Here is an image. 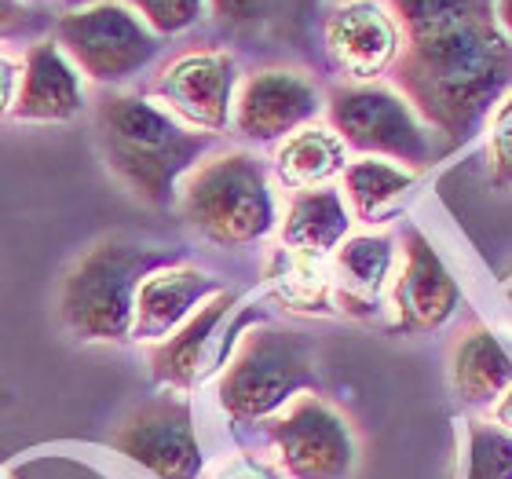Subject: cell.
<instances>
[{
    "label": "cell",
    "mask_w": 512,
    "mask_h": 479,
    "mask_svg": "<svg viewBox=\"0 0 512 479\" xmlns=\"http://www.w3.org/2000/svg\"><path fill=\"white\" fill-rule=\"evenodd\" d=\"M406 30L399 85L447 136H465L512 70L491 0H392Z\"/></svg>",
    "instance_id": "obj_1"
},
{
    "label": "cell",
    "mask_w": 512,
    "mask_h": 479,
    "mask_svg": "<svg viewBox=\"0 0 512 479\" xmlns=\"http://www.w3.org/2000/svg\"><path fill=\"white\" fill-rule=\"evenodd\" d=\"M96 136L103 161L128 191L150 205H165L176 180L191 169L209 139L139 96H103L96 107Z\"/></svg>",
    "instance_id": "obj_2"
},
{
    "label": "cell",
    "mask_w": 512,
    "mask_h": 479,
    "mask_svg": "<svg viewBox=\"0 0 512 479\" xmlns=\"http://www.w3.org/2000/svg\"><path fill=\"white\" fill-rule=\"evenodd\" d=\"M169 264V253L128 238H103L77 256L59 282V322L77 341L132 337L136 293L150 271Z\"/></svg>",
    "instance_id": "obj_3"
},
{
    "label": "cell",
    "mask_w": 512,
    "mask_h": 479,
    "mask_svg": "<svg viewBox=\"0 0 512 479\" xmlns=\"http://www.w3.org/2000/svg\"><path fill=\"white\" fill-rule=\"evenodd\" d=\"M183 216L216 245H246L275 224V198L260 161L249 154H220L191 172L183 187Z\"/></svg>",
    "instance_id": "obj_4"
},
{
    "label": "cell",
    "mask_w": 512,
    "mask_h": 479,
    "mask_svg": "<svg viewBox=\"0 0 512 479\" xmlns=\"http://www.w3.org/2000/svg\"><path fill=\"white\" fill-rule=\"evenodd\" d=\"M311 381V348L300 333L256 330L238 344L220 381V403L235 421L275 414Z\"/></svg>",
    "instance_id": "obj_5"
},
{
    "label": "cell",
    "mask_w": 512,
    "mask_h": 479,
    "mask_svg": "<svg viewBox=\"0 0 512 479\" xmlns=\"http://www.w3.org/2000/svg\"><path fill=\"white\" fill-rule=\"evenodd\" d=\"M59 41L92 81H125L154 59L158 41L121 4L74 11L59 22Z\"/></svg>",
    "instance_id": "obj_6"
},
{
    "label": "cell",
    "mask_w": 512,
    "mask_h": 479,
    "mask_svg": "<svg viewBox=\"0 0 512 479\" xmlns=\"http://www.w3.org/2000/svg\"><path fill=\"white\" fill-rule=\"evenodd\" d=\"M271 443L293 479H344L355 465V439L344 417L315 395L289 399L271 425Z\"/></svg>",
    "instance_id": "obj_7"
},
{
    "label": "cell",
    "mask_w": 512,
    "mask_h": 479,
    "mask_svg": "<svg viewBox=\"0 0 512 479\" xmlns=\"http://www.w3.org/2000/svg\"><path fill=\"white\" fill-rule=\"evenodd\" d=\"M330 118L337 136L355 150L410 165L428 158L425 132L417 125L414 110L388 88H341L330 103Z\"/></svg>",
    "instance_id": "obj_8"
},
{
    "label": "cell",
    "mask_w": 512,
    "mask_h": 479,
    "mask_svg": "<svg viewBox=\"0 0 512 479\" xmlns=\"http://www.w3.org/2000/svg\"><path fill=\"white\" fill-rule=\"evenodd\" d=\"M110 443L158 479H194L202 472V447L194 436L191 410L176 399H158L132 410Z\"/></svg>",
    "instance_id": "obj_9"
},
{
    "label": "cell",
    "mask_w": 512,
    "mask_h": 479,
    "mask_svg": "<svg viewBox=\"0 0 512 479\" xmlns=\"http://www.w3.org/2000/svg\"><path fill=\"white\" fill-rule=\"evenodd\" d=\"M235 63L224 52H191L158 77V96L172 114L198 128H224L231 114Z\"/></svg>",
    "instance_id": "obj_10"
},
{
    "label": "cell",
    "mask_w": 512,
    "mask_h": 479,
    "mask_svg": "<svg viewBox=\"0 0 512 479\" xmlns=\"http://www.w3.org/2000/svg\"><path fill=\"white\" fill-rule=\"evenodd\" d=\"M216 297V282L194 267H158L143 278L136 293V319L132 337L143 344L169 341L183 322L191 319L198 304Z\"/></svg>",
    "instance_id": "obj_11"
},
{
    "label": "cell",
    "mask_w": 512,
    "mask_h": 479,
    "mask_svg": "<svg viewBox=\"0 0 512 479\" xmlns=\"http://www.w3.org/2000/svg\"><path fill=\"white\" fill-rule=\"evenodd\" d=\"M319 110V96L308 77L293 70H264L253 74L238 96V128L249 139H278Z\"/></svg>",
    "instance_id": "obj_12"
},
{
    "label": "cell",
    "mask_w": 512,
    "mask_h": 479,
    "mask_svg": "<svg viewBox=\"0 0 512 479\" xmlns=\"http://www.w3.org/2000/svg\"><path fill=\"white\" fill-rule=\"evenodd\" d=\"M458 304V286L436 249L425 238L410 231L406 235V264L395 282V308H399V330L425 333L436 330Z\"/></svg>",
    "instance_id": "obj_13"
},
{
    "label": "cell",
    "mask_w": 512,
    "mask_h": 479,
    "mask_svg": "<svg viewBox=\"0 0 512 479\" xmlns=\"http://www.w3.org/2000/svg\"><path fill=\"white\" fill-rule=\"evenodd\" d=\"M326 41L333 59L352 77H377L399 52V30L395 19L370 0L344 4L326 22Z\"/></svg>",
    "instance_id": "obj_14"
},
{
    "label": "cell",
    "mask_w": 512,
    "mask_h": 479,
    "mask_svg": "<svg viewBox=\"0 0 512 479\" xmlns=\"http://www.w3.org/2000/svg\"><path fill=\"white\" fill-rule=\"evenodd\" d=\"M81 110V81L55 44H37L26 55L15 96V118L22 121H70Z\"/></svg>",
    "instance_id": "obj_15"
},
{
    "label": "cell",
    "mask_w": 512,
    "mask_h": 479,
    "mask_svg": "<svg viewBox=\"0 0 512 479\" xmlns=\"http://www.w3.org/2000/svg\"><path fill=\"white\" fill-rule=\"evenodd\" d=\"M231 304H235V293H216L213 300H205L202 308L172 333L169 341L158 344V352H154V377L161 384H169V388L194 384V377L205 366V352H209L213 330L220 326V319L227 315Z\"/></svg>",
    "instance_id": "obj_16"
},
{
    "label": "cell",
    "mask_w": 512,
    "mask_h": 479,
    "mask_svg": "<svg viewBox=\"0 0 512 479\" xmlns=\"http://www.w3.org/2000/svg\"><path fill=\"white\" fill-rule=\"evenodd\" d=\"M344 235H348V209H344L337 191H330V187H311V191H300L289 202L286 224H282V242L293 253H304V256L333 253Z\"/></svg>",
    "instance_id": "obj_17"
},
{
    "label": "cell",
    "mask_w": 512,
    "mask_h": 479,
    "mask_svg": "<svg viewBox=\"0 0 512 479\" xmlns=\"http://www.w3.org/2000/svg\"><path fill=\"white\" fill-rule=\"evenodd\" d=\"M454 384L472 403H491L512 388V359L491 330H472L454 352Z\"/></svg>",
    "instance_id": "obj_18"
},
{
    "label": "cell",
    "mask_w": 512,
    "mask_h": 479,
    "mask_svg": "<svg viewBox=\"0 0 512 479\" xmlns=\"http://www.w3.org/2000/svg\"><path fill=\"white\" fill-rule=\"evenodd\" d=\"M344 169V143L326 128H304L278 150V176L289 187L311 191Z\"/></svg>",
    "instance_id": "obj_19"
},
{
    "label": "cell",
    "mask_w": 512,
    "mask_h": 479,
    "mask_svg": "<svg viewBox=\"0 0 512 479\" xmlns=\"http://www.w3.org/2000/svg\"><path fill=\"white\" fill-rule=\"evenodd\" d=\"M414 183V176L392 161H355L352 169H344V191L352 198L355 213L363 216V220H374L381 216L388 205L399 198Z\"/></svg>",
    "instance_id": "obj_20"
},
{
    "label": "cell",
    "mask_w": 512,
    "mask_h": 479,
    "mask_svg": "<svg viewBox=\"0 0 512 479\" xmlns=\"http://www.w3.org/2000/svg\"><path fill=\"white\" fill-rule=\"evenodd\" d=\"M392 267V242L381 235H359L337 249V275L344 289L355 297H374L381 293L384 278Z\"/></svg>",
    "instance_id": "obj_21"
},
{
    "label": "cell",
    "mask_w": 512,
    "mask_h": 479,
    "mask_svg": "<svg viewBox=\"0 0 512 479\" xmlns=\"http://www.w3.org/2000/svg\"><path fill=\"white\" fill-rule=\"evenodd\" d=\"M469 479H512V436L498 428H472Z\"/></svg>",
    "instance_id": "obj_22"
},
{
    "label": "cell",
    "mask_w": 512,
    "mask_h": 479,
    "mask_svg": "<svg viewBox=\"0 0 512 479\" xmlns=\"http://www.w3.org/2000/svg\"><path fill=\"white\" fill-rule=\"evenodd\" d=\"M128 4L158 33H180L202 15V0H128Z\"/></svg>",
    "instance_id": "obj_23"
},
{
    "label": "cell",
    "mask_w": 512,
    "mask_h": 479,
    "mask_svg": "<svg viewBox=\"0 0 512 479\" xmlns=\"http://www.w3.org/2000/svg\"><path fill=\"white\" fill-rule=\"evenodd\" d=\"M491 158H494V180L512 183V125H502L494 132Z\"/></svg>",
    "instance_id": "obj_24"
},
{
    "label": "cell",
    "mask_w": 512,
    "mask_h": 479,
    "mask_svg": "<svg viewBox=\"0 0 512 479\" xmlns=\"http://www.w3.org/2000/svg\"><path fill=\"white\" fill-rule=\"evenodd\" d=\"M213 8L231 26H246V22L260 19V0H213Z\"/></svg>",
    "instance_id": "obj_25"
},
{
    "label": "cell",
    "mask_w": 512,
    "mask_h": 479,
    "mask_svg": "<svg viewBox=\"0 0 512 479\" xmlns=\"http://www.w3.org/2000/svg\"><path fill=\"white\" fill-rule=\"evenodd\" d=\"M216 479H271L264 469H256L253 461L246 458H235V461H227L224 469L216 472Z\"/></svg>",
    "instance_id": "obj_26"
},
{
    "label": "cell",
    "mask_w": 512,
    "mask_h": 479,
    "mask_svg": "<svg viewBox=\"0 0 512 479\" xmlns=\"http://www.w3.org/2000/svg\"><path fill=\"white\" fill-rule=\"evenodd\" d=\"M26 22V8L19 0H0V30H19Z\"/></svg>",
    "instance_id": "obj_27"
},
{
    "label": "cell",
    "mask_w": 512,
    "mask_h": 479,
    "mask_svg": "<svg viewBox=\"0 0 512 479\" xmlns=\"http://www.w3.org/2000/svg\"><path fill=\"white\" fill-rule=\"evenodd\" d=\"M15 66L8 59H0V114L11 107V96H15Z\"/></svg>",
    "instance_id": "obj_28"
},
{
    "label": "cell",
    "mask_w": 512,
    "mask_h": 479,
    "mask_svg": "<svg viewBox=\"0 0 512 479\" xmlns=\"http://www.w3.org/2000/svg\"><path fill=\"white\" fill-rule=\"evenodd\" d=\"M494 15H498L505 37H512V0H494Z\"/></svg>",
    "instance_id": "obj_29"
},
{
    "label": "cell",
    "mask_w": 512,
    "mask_h": 479,
    "mask_svg": "<svg viewBox=\"0 0 512 479\" xmlns=\"http://www.w3.org/2000/svg\"><path fill=\"white\" fill-rule=\"evenodd\" d=\"M498 421L512 432V388L502 395V403H498Z\"/></svg>",
    "instance_id": "obj_30"
},
{
    "label": "cell",
    "mask_w": 512,
    "mask_h": 479,
    "mask_svg": "<svg viewBox=\"0 0 512 479\" xmlns=\"http://www.w3.org/2000/svg\"><path fill=\"white\" fill-rule=\"evenodd\" d=\"M70 4H88V0H70Z\"/></svg>",
    "instance_id": "obj_31"
},
{
    "label": "cell",
    "mask_w": 512,
    "mask_h": 479,
    "mask_svg": "<svg viewBox=\"0 0 512 479\" xmlns=\"http://www.w3.org/2000/svg\"><path fill=\"white\" fill-rule=\"evenodd\" d=\"M509 297H512V293H509Z\"/></svg>",
    "instance_id": "obj_32"
}]
</instances>
